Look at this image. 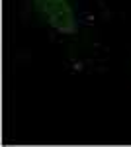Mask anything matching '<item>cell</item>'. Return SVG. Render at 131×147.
<instances>
[{
    "mask_svg": "<svg viewBox=\"0 0 131 147\" xmlns=\"http://www.w3.org/2000/svg\"><path fill=\"white\" fill-rule=\"evenodd\" d=\"M39 22L59 35L73 37L80 32V18L75 0H28Z\"/></svg>",
    "mask_w": 131,
    "mask_h": 147,
    "instance_id": "obj_1",
    "label": "cell"
}]
</instances>
